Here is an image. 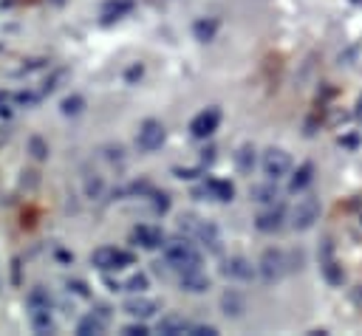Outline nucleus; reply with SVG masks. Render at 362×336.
Masks as SVG:
<instances>
[{"mask_svg":"<svg viewBox=\"0 0 362 336\" xmlns=\"http://www.w3.org/2000/svg\"><path fill=\"white\" fill-rule=\"evenodd\" d=\"M161 251H164V265L173 268V271H178V274H181V271L201 268V263H204V257H201V251L195 248L192 237L167 240V243L161 246Z\"/></svg>","mask_w":362,"mask_h":336,"instance_id":"f257e3e1","label":"nucleus"},{"mask_svg":"<svg viewBox=\"0 0 362 336\" xmlns=\"http://www.w3.org/2000/svg\"><path fill=\"white\" fill-rule=\"evenodd\" d=\"M133 263H136V257L124 248H116V246H99L90 254V265L99 271H119V268H127Z\"/></svg>","mask_w":362,"mask_h":336,"instance_id":"f03ea898","label":"nucleus"},{"mask_svg":"<svg viewBox=\"0 0 362 336\" xmlns=\"http://www.w3.org/2000/svg\"><path fill=\"white\" fill-rule=\"evenodd\" d=\"M288 220H291V229H297V232H305V229H311V226L320 220V200H317L314 195H305V198H300V200L291 206V215H288Z\"/></svg>","mask_w":362,"mask_h":336,"instance_id":"7ed1b4c3","label":"nucleus"},{"mask_svg":"<svg viewBox=\"0 0 362 336\" xmlns=\"http://www.w3.org/2000/svg\"><path fill=\"white\" fill-rule=\"evenodd\" d=\"M260 169H263L266 178L280 181V178H286L291 172V155L286 150H280V147H269L263 152V158H260Z\"/></svg>","mask_w":362,"mask_h":336,"instance_id":"20e7f679","label":"nucleus"},{"mask_svg":"<svg viewBox=\"0 0 362 336\" xmlns=\"http://www.w3.org/2000/svg\"><path fill=\"white\" fill-rule=\"evenodd\" d=\"M164 141H167V130H164V124L156 121V119H144L141 127H139V133H136V144H139V150H141V152H156V150H161Z\"/></svg>","mask_w":362,"mask_h":336,"instance_id":"39448f33","label":"nucleus"},{"mask_svg":"<svg viewBox=\"0 0 362 336\" xmlns=\"http://www.w3.org/2000/svg\"><path fill=\"white\" fill-rule=\"evenodd\" d=\"M286 254L280 248H266L257 260V274L263 282H277L283 274H286Z\"/></svg>","mask_w":362,"mask_h":336,"instance_id":"423d86ee","label":"nucleus"},{"mask_svg":"<svg viewBox=\"0 0 362 336\" xmlns=\"http://www.w3.org/2000/svg\"><path fill=\"white\" fill-rule=\"evenodd\" d=\"M110 325V308L105 305H96L93 311H88L79 322H76V336H99L105 333Z\"/></svg>","mask_w":362,"mask_h":336,"instance_id":"0eeeda50","label":"nucleus"},{"mask_svg":"<svg viewBox=\"0 0 362 336\" xmlns=\"http://www.w3.org/2000/svg\"><path fill=\"white\" fill-rule=\"evenodd\" d=\"M192 198H198V200H221V203H229L232 198H235V186L229 184V181H221V178H206L204 181V186H198L195 192H192Z\"/></svg>","mask_w":362,"mask_h":336,"instance_id":"6e6552de","label":"nucleus"},{"mask_svg":"<svg viewBox=\"0 0 362 336\" xmlns=\"http://www.w3.org/2000/svg\"><path fill=\"white\" fill-rule=\"evenodd\" d=\"M218 124H221V110H218V107H206V110H201V113L192 116L189 133H192L195 138H209V136L218 130Z\"/></svg>","mask_w":362,"mask_h":336,"instance_id":"1a4fd4ad","label":"nucleus"},{"mask_svg":"<svg viewBox=\"0 0 362 336\" xmlns=\"http://www.w3.org/2000/svg\"><path fill=\"white\" fill-rule=\"evenodd\" d=\"M130 240H133L136 246L147 248V251H153V248H161V246L167 243L164 232H161L158 226H150V223H139V226H133V232H130Z\"/></svg>","mask_w":362,"mask_h":336,"instance_id":"9d476101","label":"nucleus"},{"mask_svg":"<svg viewBox=\"0 0 362 336\" xmlns=\"http://www.w3.org/2000/svg\"><path fill=\"white\" fill-rule=\"evenodd\" d=\"M221 274L223 277H229V280H252L255 274H257V265H252L246 257H226L223 263H221Z\"/></svg>","mask_w":362,"mask_h":336,"instance_id":"9b49d317","label":"nucleus"},{"mask_svg":"<svg viewBox=\"0 0 362 336\" xmlns=\"http://www.w3.org/2000/svg\"><path fill=\"white\" fill-rule=\"evenodd\" d=\"M195 243H201L209 254H221L223 251V240H221V232H218V226L215 223H209V220H201V226H198V232H195V237H192Z\"/></svg>","mask_w":362,"mask_h":336,"instance_id":"f8f14e48","label":"nucleus"},{"mask_svg":"<svg viewBox=\"0 0 362 336\" xmlns=\"http://www.w3.org/2000/svg\"><path fill=\"white\" fill-rule=\"evenodd\" d=\"M122 311H124L127 316H133V319H150V316H156V311H158V302H156V299H150V296H141V294H136V296L124 299Z\"/></svg>","mask_w":362,"mask_h":336,"instance_id":"ddd939ff","label":"nucleus"},{"mask_svg":"<svg viewBox=\"0 0 362 336\" xmlns=\"http://www.w3.org/2000/svg\"><path fill=\"white\" fill-rule=\"evenodd\" d=\"M283 220H286L283 209H280L277 203H272V206H266L263 212H257V217H255V229L272 234V232H280V229H283Z\"/></svg>","mask_w":362,"mask_h":336,"instance_id":"4468645a","label":"nucleus"},{"mask_svg":"<svg viewBox=\"0 0 362 336\" xmlns=\"http://www.w3.org/2000/svg\"><path fill=\"white\" fill-rule=\"evenodd\" d=\"M243 311H246V296H243L238 288H226V291L221 294V313H223L226 319H240Z\"/></svg>","mask_w":362,"mask_h":336,"instance_id":"2eb2a0df","label":"nucleus"},{"mask_svg":"<svg viewBox=\"0 0 362 336\" xmlns=\"http://www.w3.org/2000/svg\"><path fill=\"white\" fill-rule=\"evenodd\" d=\"M178 285L187 294H204V291H209L212 282H209V277L201 268H192V271H181L178 274Z\"/></svg>","mask_w":362,"mask_h":336,"instance_id":"dca6fc26","label":"nucleus"},{"mask_svg":"<svg viewBox=\"0 0 362 336\" xmlns=\"http://www.w3.org/2000/svg\"><path fill=\"white\" fill-rule=\"evenodd\" d=\"M28 322H31V330L40 333V336H48L57 330V322H54V313L51 308H37V311H28Z\"/></svg>","mask_w":362,"mask_h":336,"instance_id":"f3484780","label":"nucleus"},{"mask_svg":"<svg viewBox=\"0 0 362 336\" xmlns=\"http://www.w3.org/2000/svg\"><path fill=\"white\" fill-rule=\"evenodd\" d=\"M156 330H158V333H164V336H181V333H187V330H189V322H187L181 313H164V316L158 319Z\"/></svg>","mask_w":362,"mask_h":336,"instance_id":"a211bd4d","label":"nucleus"},{"mask_svg":"<svg viewBox=\"0 0 362 336\" xmlns=\"http://www.w3.org/2000/svg\"><path fill=\"white\" fill-rule=\"evenodd\" d=\"M252 200L255 203H263V206H272V203H277V198H280V189H277V181H266V184H255L252 186Z\"/></svg>","mask_w":362,"mask_h":336,"instance_id":"6ab92c4d","label":"nucleus"},{"mask_svg":"<svg viewBox=\"0 0 362 336\" xmlns=\"http://www.w3.org/2000/svg\"><path fill=\"white\" fill-rule=\"evenodd\" d=\"M54 299H51V291L45 285H34L28 294H25V308L28 311H37V308H51Z\"/></svg>","mask_w":362,"mask_h":336,"instance_id":"aec40b11","label":"nucleus"},{"mask_svg":"<svg viewBox=\"0 0 362 336\" xmlns=\"http://www.w3.org/2000/svg\"><path fill=\"white\" fill-rule=\"evenodd\" d=\"M133 8V0H107L102 6V23H113L119 17H124Z\"/></svg>","mask_w":362,"mask_h":336,"instance_id":"412c9836","label":"nucleus"},{"mask_svg":"<svg viewBox=\"0 0 362 336\" xmlns=\"http://www.w3.org/2000/svg\"><path fill=\"white\" fill-rule=\"evenodd\" d=\"M311 178H314V164H308V161H305V164H300V167H297V172L291 175L288 189H291V192H303V189L311 184Z\"/></svg>","mask_w":362,"mask_h":336,"instance_id":"4be33fe9","label":"nucleus"},{"mask_svg":"<svg viewBox=\"0 0 362 336\" xmlns=\"http://www.w3.org/2000/svg\"><path fill=\"white\" fill-rule=\"evenodd\" d=\"M215 31H218V20H212V17H209V20L204 17V20H195V23H192V37H195L198 42H209V40L215 37Z\"/></svg>","mask_w":362,"mask_h":336,"instance_id":"5701e85b","label":"nucleus"},{"mask_svg":"<svg viewBox=\"0 0 362 336\" xmlns=\"http://www.w3.org/2000/svg\"><path fill=\"white\" fill-rule=\"evenodd\" d=\"M235 167H238V172H243V175L252 172V167H255V147H252V144H240V147H238V152H235Z\"/></svg>","mask_w":362,"mask_h":336,"instance_id":"b1692460","label":"nucleus"},{"mask_svg":"<svg viewBox=\"0 0 362 336\" xmlns=\"http://www.w3.org/2000/svg\"><path fill=\"white\" fill-rule=\"evenodd\" d=\"M25 150H28V155H31L34 161H45V158L51 155V147H48V141H45L42 136H28Z\"/></svg>","mask_w":362,"mask_h":336,"instance_id":"393cba45","label":"nucleus"},{"mask_svg":"<svg viewBox=\"0 0 362 336\" xmlns=\"http://www.w3.org/2000/svg\"><path fill=\"white\" fill-rule=\"evenodd\" d=\"M82 110H85V99H82L79 93H71V96H65V99L59 102V113H62V116H68V119L79 116Z\"/></svg>","mask_w":362,"mask_h":336,"instance_id":"a878e982","label":"nucleus"},{"mask_svg":"<svg viewBox=\"0 0 362 336\" xmlns=\"http://www.w3.org/2000/svg\"><path fill=\"white\" fill-rule=\"evenodd\" d=\"M68 76H71V71H68V68H57V71H54V73H51V76H48L45 82H42L40 93H42V96H48V93L59 90V88H62V82H65Z\"/></svg>","mask_w":362,"mask_h":336,"instance_id":"bb28decb","label":"nucleus"},{"mask_svg":"<svg viewBox=\"0 0 362 336\" xmlns=\"http://www.w3.org/2000/svg\"><path fill=\"white\" fill-rule=\"evenodd\" d=\"M322 274H325V280H328V282H334V285H339V282H342V268H337V263L331 260V246H325V260H322Z\"/></svg>","mask_w":362,"mask_h":336,"instance_id":"cd10ccee","label":"nucleus"},{"mask_svg":"<svg viewBox=\"0 0 362 336\" xmlns=\"http://www.w3.org/2000/svg\"><path fill=\"white\" fill-rule=\"evenodd\" d=\"M150 285V280H147V274H133V277H127V282L122 285V291H130V294H141L144 288Z\"/></svg>","mask_w":362,"mask_h":336,"instance_id":"c85d7f7f","label":"nucleus"},{"mask_svg":"<svg viewBox=\"0 0 362 336\" xmlns=\"http://www.w3.org/2000/svg\"><path fill=\"white\" fill-rule=\"evenodd\" d=\"M40 99H42V93H34V90H20V93H17V102L25 104V107H34Z\"/></svg>","mask_w":362,"mask_h":336,"instance_id":"c756f323","label":"nucleus"},{"mask_svg":"<svg viewBox=\"0 0 362 336\" xmlns=\"http://www.w3.org/2000/svg\"><path fill=\"white\" fill-rule=\"evenodd\" d=\"M122 333H124V336H147L144 319H139V322H130V325H124V328H122Z\"/></svg>","mask_w":362,"mask_h":336,"instance_id":"7c9ffc66","label":"nucleus"},{"mask_svg":"<svg viewBox=\"0 0 362 336\" xmlns=\"http://www.w3.org/2000/svg\"><path fill=\"white\" fill-rule=\"evenodd\" d=\"M187 333H189V336H215L218 330H215V325H189Z\"/></svg>","mask_w":362,"mask_h":336,"instance_id":"2f4dec72","label":"nucleus"},{"mask_svg":"<svg viewBox=\"0 0 362 336\" xmlns=\"http://www.w3.org/2000/svg\"><path fill=\"white\" fill-rule=\"evenodd\" d=\"M153 209H156V212H167V209H170L167 195H153Z\"/></svg>","mask_w":362,"mask_h":336,"instance_id":"473e14b6","label":"nucleus"},{"mask_svg":"<svg viewBox=\"0 0 362 336\" xmlns=\"http://www.w3.org/2000/svg\"><path fill=\"white\" fill-rule=\"evenodd\" d=\"M85 189H88V195H90V198H96V195L102 192V181H99V178H93V181L88 178V184H85Z\"/></svg>","mask_w":362,"mask_h":336,"instance_id":"72a5a7b5","label":"nucleus"},{"mask_svg":"<svg viewBox=\"0 0 362 336\" xmlns=\"http://www.w3.org/2000/svg\"><path fill=\"white\" fill-rule=\"evenodd\" d=\"M42 65H45V59H28V65H23L20 73H25V71H37V68H42Z\"/></svg>","mask_w":362,"mask_h":336,"instance_id":"f704fd0d","label":"nucleus"},{"mask_svg":"<svg viewBox=\"0 0 362 336\" xmlns=\"http://www.w3.org/2000/svg\"><path fill=\"white\" fill-rule=\"evenodd\" d=\"M68 288H74L79 296H88V288H85V282H79V280H74V282H68Z\"/></svg>","mask_w":362,"mask_h":336,"instance_id":"c9c22d12","label":"nucleus"},{"mask_svg":"<svg viewBox=\"0 0 362 336\" xmlns=\"http://www.w3.org/2000/svg\"><path fill=\"white\" fill-rule=\"evenodd\" d=\"M136 76H141V65H133V68L127 71V82H133Z\"/></svg>","mask_w":362,"mask_h":336,"instance_id":"e433bc0d","label":"nucleus"},{"mask_svg":"<svg viewBox=\"0 0 362 336\" xmlns=\"http://www.w3.org/2000/svg\"><path fill=\"white\" fill-rule=\"evenodd\" d=\"M14 282H20V260H14Z\"/></svg>","mask_w":362,"mask_h":336,"instance_id":"4c0bfd02","label":"nucleus"}]
</instances>
